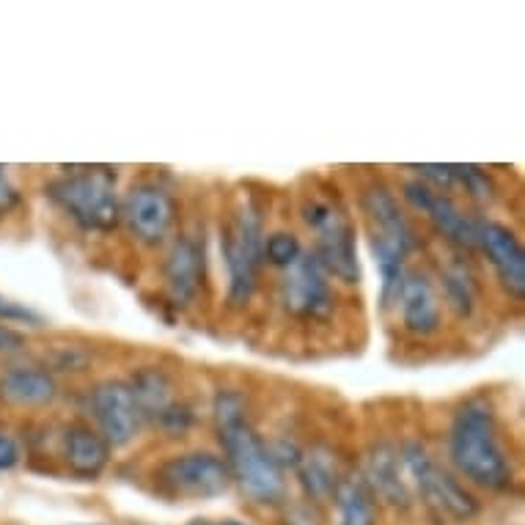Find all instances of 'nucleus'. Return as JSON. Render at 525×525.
I'll list each match as a JSON object with an SVG mask.
<instances>
[{
  "mask_svg": "<svg viewBox=\"0 0 525 525\" xmlns=\"http://www.w3.org/2000/svg\"><path fill=\"white\" fill-rule=\"evenodd\" d=\"M476 248L490 259L501 284L515 297L517 303L525 300V251L517 234L504 223L487 218H476Z\"/></svg>",
  "mask_w": 525,
  "mask_h": 525,
  "instance_id": "ddd939ff",
  "label": "nucleus"
},
{
  "mask_svg": "<svg viewBox=\"0 0 525 525\" xmlns=\"http://www.w3.org/2000/svg\"><path fill=\"white\" fill-rule=\"evenodd\" d=\"M449 460L460 476L484 490H509L515 482L512 457L506 451L493 405L473 396L454 413L449 427Z\"/></svg>",
  "mask_w": 525,
  "mask_h": 525,
  "instance_id": "f257e3e1",
  "label": "nucleus"
},
{
  "mask_svg": "<svg viewBox=\"0 0 525 525\" xmlns=\"http://www.w3.org/2000/svg\"><path fill=\"white\" fill-rule=\"evenodd\" d=\"M154 482L174 498L209 501V498L229 493L231 473L226 460L212 451H185L157 465Z\"/></svg>",
  "mask_w": 525,
  "mask_h": 525,
  "instance_id": "6e6552de",
  "label": "nucleus"
},
{
  "mask_svg": "<svg viewBox=\"0 0 525 525\" xmlns=\"http://www.w3.org/2000/svg\"><path fill=\"white\" fill-rule=\"evenodd\" d=\"M297 479H300V487L306 490L308 498L314 501H328L336 493V487L341 482V468L336 454L328 449V446H311V449H303L300 454V462H297Z\"/></svg>",
  "mask_w": 525,
  "mask_h": 525,
  "instance_id": "aec40b11",
  "label": "nucleus"
},
{
  "mask_svg": "<svg viewBox=\"0 0 525 525\" xmlns=\"http://www.w3.org/2000/svg\"><path fill=\"white\" fill-rule=\"evenodd\" d=\"M402 196L410 207L421 212L424 218L435 226V229L462 251H473L476 248V218L465 215L460 204L449 196L440 193L435 187H429L421 179H407L402 185Z\"/></svg>",
  "mask_w": 525,
  "mask_h": 525,
  "instance_id": "f8f14e48",
  "label": "nucleus"
},
{
  "mask_svg": "<svg viewBox=\"0 0 525 525\" xmlns=\"http://www.w3.org/2000/svg\"><path fill=\"white\" fill-rule=\"evenodd\" d=\"M88 407L97 421V432L110 449H127L141 435V410L127 380H102L94 385L88 394Z\"/></svg>",
  "mask_w": 525,
  "mask_h": 525,
  "instance_id": "9b49d317",
  "label": "nucleus"
},
{
  "mask_svg": "<svg viewBox=\"0 0 525 525\" xmlns=\"http://www.w3.org/2000/svg\"><path fill=\"white\" fill-rule=\"evenodd\" d=\"M218 429V440L223 446V460L229 465L231 482L240 484V490L251 501L264 506H275L284 501L286 482L281 465L275 462L273 451L264 443L251 421H234Z\"/></svg>",
  "mask_w": 525,
  "mask_h": 525,
  "instance_id": "20e7f679",
  "label": "nucleus"
},
{
  "mask_svg": "<svg viewBox=\"0 0 525 525\" xmlns=\"http://www.w3.org/2000/svg\"><path fill=\"white\" fill-rule=\"evenodd\" d=\"M204 270H207L204 245L190 234L176 237L163 262L165 295L171 300V306L190 308L196 303L204 286Z\"/></svg>",
  "mask_w": 525,
  "mask_h": 525,
  "instance_id": "4468645a",
  "label": "nucleus"
},
{
  "mask_svg": "<svg viewBox=\"0 0 525 525\" xmlns=\"http://www.w3.org/2000/svg\"><path fill=\"white\" fill-rule=\"evenodd\" d=\"M212 418H215V427L245 421L248 418V399L240 391H218L215 402H212Z\"/></svg>",
  "mask_w": 525,
  "mask_h": 525,
  "instance_id": "393cba45",
  "label": "nucleus"
},
{
  "mask_svg": "<svg viewBox=\"0 0 525 525\" xmlns=\"http://www.w3.org/2000/svg\"><path fill=\"white\" fill-rule=\"evenodd\" d=\"M333 501L339 509V525H377V498L361 476H341Z\"/></svg>",
  "mask_w": 525,
  "mask_h": 525,
  "instance_id": "412c9836",
  "label": "nucleus"
},
{
  "mask_svg": "<svg viewBox=\"0 0 525 525\" xmlns=\"http://www.w3.org/2000/svg\"><path fill=\"white\" fill-rule=\"evenodd\" d=\"M303 256V245L292 231H273L264 237V262L273 264L278 270H286Z\"/></svg>",
  "mask_w": 525,
  "mask_h": 525,
  "instance_id": "5701e85b",
  "label": "nucleus"
},
{
  "mask_svg": "<svg viewBox=\"0 0 525 525\" xmlns=\"http://www.w3.org/2000/svg\"><path fill=\"white\" fill-rule=\"evenodd\" d=\"M179 218V207L171 190L157 182H138L121 198V223L135 242L146 248L163 245Z\"/></svg>",
  "mask_w": 525,
  "mask_h": 525,
  "instance_id": "1a4fd4ad",
  "label": "nucleus"
},
{
  "mask_svg": "<svg viewBox=\"0 0 525 525\" xmlns=\"http://www.w3.org/2000/svg\"><path fill=\"white\" fill-rule=\"evenodd\" d=\"M25 350V336L17 330L0 325V352H20Z\"/></svg>",
  "mask_w": 525,
  "mask_h": 525,
  "instance_id": "c85d7f7f",
  "label": "nucleus"
},
{
  "mask_svg": "<svg viewBox=\"0 0 525 525\" xmlns=\"http://www.w3.org/2000/svg\"><path fill=\"white\" fill-rule=\"evenodd\" d=\"M58 399L53 372L42 366H14L0 374V402L11 407H47Z\"/></svg>",
  "mask_w": 525,
  "mask_h": 525,
  "instance_id": "a211bd4d",
  "label": "nucleus"
},
{
  "mask_svg": "<svg viewBox=\"0 0 525 525\" xmlns=\"http://www.w3.org/2000/svg\"><path fill=\"white\" fill-rule=\"evenodd\" d=\"M22 460V451L17 438H11L9 432H0V473L17 468Z\"/></svg>",
  "mask_w": 525,
  "mask_h": 525,
  "instance_id": "bb28decb",
  "label": "nucleus"
},
{
  "mask_svg": "<svg viewBox=\"0 0 525 525\" xmlns=\"http://www.w3.org/2000/svg\"><path fill=\"white\" fill-rule=\"evenodd\" d=\"M361 209L369 231V248L383 281V306H394L399 286L407 273V256L418 248L416 229L410 226L405 209L396 196L383 185L372 182L361 193Z\"/></svg>",
  "mask_w": 525,
  "mask_h": 525,
  "instance_id": "f03ea898",
  "label": "nucleus"
},
{
  "mask_svg": "<svg viewBox=\"0 0 525 525\" xmlns=\"http://www.w3.org/2000/svg\"><path fill=\"white\" fill-rule=\"evenodd\" d=\"M396 306L402 314V328L410 336H435L443 325V303H440L438 286L421 270H407L396 295Z\"/></svg>",
  "mask_w": 525,
  "mask_h": 525,
  "instance_id": "2eb2a0df",
  "label": "nucleus"
},
{
  "mask_svg": "<svg viewBox=\"0 0 525 525\" xmlns=\"http://www.w3.org/2000/svg\"><path fill=\"white\" fill-rule=\"evenodd\" d=\"M303 223L314 234V259L328 273V278H339L341 284L361 281V262L355 248V223L341 207L339 198L311 196L303 201Z\"/></svg>",
  "mask_w": 525,
  "mask_h": 525,
  "instance_id": "39448f33",
  "label": "nucleus"
},
{
  "mask_svg": "<svg viewBox=\"0 0 525 525\" xmlns=\"http://www.w3.org/2000/svg\"><path fill=\"white\" fill-rule=\"evenodd\" d=\"M116 171L102 165L72 168L69 174L50 179L44 196L75 223L77 229L108 234L121 223V198L116 190Z\"/></svg>",
  "mask_w": 525,
  "mask_h": 525,
  "instance_id": "7ed1b4c3",
  "label": "nucleus"
},
{
  "mask_svg": "<svg viewBox=\"0 0 525 525\" xmlns=\"http://www.w3.org/2000/svg\"><path fill=\"white\" fill-rule=\"evenodd\" d=\"M264 237L267 234H264L262 215L248 204L234 209L229 223L223 226L220 251H223V262L229 273L226 297H229L231 308H245L256 295L264 264Z\"/></svg>",
  "mask_w": 525,
  "mask_h": 525,
  "instance_id": "423d86ee",
  "label": "nucleus"
},
{
  "mask_svg": "<svg viewBox=\"0 0 525 525\" xmlns=\"http://www.w3.org/2000/svg\"><path fill=\"white\" fill-rule=\"evenodd\" d=\"M127 385H130L135 402H138L143 424H152V427L176 402H182L176 396V385L171 380V374L160 369V366H141V369H135L130 380H127Z\"/></svg>",
  "mask_w": 525,
  "mask_h": 525,
  "instance_id": "6ab92c4d",
  "label": "nucleus"
},
{
  "mask_svg": "<svg viewBox=\"0 0 525 525\" xmlns=\"http://www.w3.org/2000/svg\"><path fill=\"white\" fill-rule=\"evenodd\" d=\"M110 454L113 449L105 443V438L83 421L69 424L61 435V457L66 468L80 479H97L99 473L108 468Z\"/></svg>",
  "mask_w": 525,
  "mask_h": 525,
  "instance_id": "f3484780",
  "label": "nucleus"
},
{
  "mask_svg": "<svg viewBox=\"0 0 525 525\" xmlns=\"http://www.w3.org/2000/svg\"><path fill=\"white\" fill-rule=\"evenodd\" d=\"M399 457H402L405 473L413 479L418 495L427 501L429 509H435L457 523H468L479 515L482 506L476 501V495L468 493L465 484L457 482L449 471H443L418 440H407L399 449Z\"/></svg>",
  "mask_w": 525,
  "mask_h": 525,
  "instance_id": "0eeeda50",
  "label": "nucleus"
},
{
  "mask_svg": "<svg viewBox=\"0 0 525 525\" xmlns=\"http://www.w3.org/2000/svg\"><path fill=\"white\" fill-rule=\"evenodd\" d=\"M278 297L289 317L308 319V322H325L336 308V295L328 273L319 267L311 251H303L295 264L281 270Z\"/></svg>",
  "mask_w": 525,
  "mask_h": 525,
  "instance_id": "9d476101",
  "label": "nucleus"
},
{
  "mask_svg": "<svg viewBox=\"0 0 525 525\" xmlns=\"http://www.w3.org/2000/svg\"><path fill=\"white\" fill-rule=\"evenodd\" d=\"M20 201H22L20 190H17V185L9 179L6 168L0 165V215H9L11 209L17 207Z\"/></svg>",
  "mask_w": 525,
  "mask_h": 525,
  "instance_id": "cd10ccee",
  "label": "nucleus"
},
{
  "mask_svg": "<svg viewBox=\"0 0 525 525\" xmlns=\"http://www.w3.org/2000/svg\"><path fill=\"white\" fill-rule=\"evenodd\" d=\"M215 525H248V523H240V520H223V523H215Z\"/></svg>",
  "mask_w": 525,
  "mask_h": 525,
  "instance_id": "c756f323",
  "label": "nucleus"
},
{
  "mask_svg": "<svg viewBox=\"0 0 525 525\" xmlns=\"http://www.w3.org/2000/svg\"><path fill=\"white\" fill-rule=\"evenodd\" d=\"M358 476L369 487V493L380 498L383 504L394 506V509H410L413 504V493L405 479V465H402L399 449L391 443H374L363 457V471Z\"/></svg>",
  "mask_w": 525,
  "mask_h": 525,
  "instance_id": "dca6fc26",
  "label": "nucleus"
},
{
  "mask_svg": "<svg viewBox=\"0 0 525 525\" xmlns=\"http://www.w3.org/2000/svg\"><path fill=\"white\" fill-rule=\"evenodd\" d=\"M454 174H457V187H465L468 196H473L476 201H493L495 193H498L493 176L482 171L479 165L454 163Z\"/></svg>",
  "mask_w": 525,
  "mask_h": 525,
  "instance_id": "b1692460",
  "label": "nucleus"
},
{
  "mask_svg": "<svg viewBox=\"0 0 525 525\" xmlns=\"http://www.w3.org/2000/svg\"><path fill=\"white\" fill-rule=\"evenodd\" d=\"M0 322H17V325H31V328H42L44 317L39 311H33L25 303L9 300V297L0 295Z\"/></svg>",
  "mask_w": 525,
  "mask_h": 525,
  "instance_id": "a878e982",
  "label": "nucleus"
},
{
  "mask_svg": "<svg viewBox=\"0 0 525 525\" xmlns=\"http://www.w3.org/2000/svg\"><path fill=\"white\" fill-rule=\"evenodd\" d=\"M440 284H443V295H446L451 311L457 317H471L476 300H479V284H476V275L471 273L468 262L454 259L446 264L440 273Z\"/></svg>",
  "mask_w": 525,
  "mask_h": 525,
  "instance_id": "4be33fe9",
  "label": "nucleus"
}]
</instances>
